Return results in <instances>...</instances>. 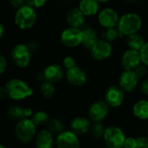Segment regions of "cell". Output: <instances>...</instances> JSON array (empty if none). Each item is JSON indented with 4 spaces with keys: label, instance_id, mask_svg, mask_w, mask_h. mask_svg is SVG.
Instances as JSON below:
<instances>
[{
    "label": "cell",
    "instance_id": "6da1fadb",
    "mask_svg": "<svg viewBox=\"0 0 148 148\" xmlns=\"http://www.w3.org/2000/svg\"><path fill=\"white\" fill-rule=\"evenodd\" d=\"M7 99L14 103H19L34 96V88L24 80L21 78H11L8 80L3 85Z\"/></svg>",
    "mask_w": 148,
    "mask_h": 148
},
{
    "label": "cell",
    "instance_id": "7a4b0ae2",
    "mask_svg": "<svg viewBox=\"0 0 148 148\" xmlns=\"http://www.w3.org/2000/svg\"><path fill=\"white\" fill-rule=\"evenodd\" d=\"M39 128L30 118L23 119L14 126V136L21 145H29L34 142Z\"/></svg>",
    "mask_w": 148,
    "mask_h": 148
},
{
    "label": "cell",
    "instance_id": "3957f363",
    "mask_svg": "<svg viewBox=\"0 0 148 148\" xmlns=\"http://www.w3.org/2000/svg\"><path fill=\"white\" fill-rule=\"evenodd\" d=\"M142 26L141 17L136 13H127L120 17L117 29L120 36H130L139 32Z\"/></svg>",
    "mask_w": 148,
    "mask_h": 148
},
{
    "label": "cell",
    "instance_id": "277c9868",
    "mask_svg": "<svg viewBox=\"0 0 148 148\" xmlns=\"http://www.w3.org/2000/svg\"><path fill=\"white\" fill-rule=\"evenodd\" d=\"M126 138L127 134L121 127L116 124H111L107 126L102 141L105 147L123 148Z\"/></svg>",
    "mask_w": 148,
    "mask_h": 148
},
{
    "label": "cell",
    "instance_id": "5b68a950",
    "mask_svg": "<svg viewBox=\"0 0 148 148\" xmlns=\"http://www.w3.org/2000/svg\"><path fill=\"white\" fill-rule=\"evenodd\" d=\"M36 18L37 16L35 9L28 4H24L23 6L17 9L14 22L18 29L26 30L31 29L35 25Z\"/></svg>",
    "mask_w": 148,
    "mask_h": 148
},
{
    "label": "cell",
    "instance_id": "8992f818",
    "mask_svg": "<svg viewBox=\"0 0 148 148\" xmlns=\"http://www.w3.org/2000/svg\"><path fill=\"white\" fill-rule=\"evenodd\" d=\"M111 108L103 99L92 101L87 110V116L92 122H104L110 114Z\"/></svg>",
    "mask_w": 148,
    "mask_h": 148
},
{
    "label": "cell",
    "instance_id": "52a82bcc",
    "mask_svg": "<svg viewBox=\"0 0 148 148\" xmlns=\"http://www.w3.org/2000/svg\"><path fill=\"white\" fill-rule=\"evenodd\" d=\"M102 99L111 109H118L124 105L126 101V94L118 84H112L104 90Z\"/></svg>",
    "mask_w": 148,
    "mask_h": 148
},
{
    "label": "cell",
    "instance_id": "ba28073f",
    "mask_svg": "<svg viewBox=\"0 0 148 148\" xmlns=\"http://www.w3.org/2000/svg\"><path fill=\"white\" fill-rule=\"evenodd\" d=\"M31 52L29 49L27 44L18 43L15 45L10 51V59L12 63L19 68H27L31 61Z\"/></svg>",
    "mask_w": 148,
    "mask_h": 148
},
{
    "label": "cell",
    "instance_id": "9c48e42d",
    "mask_svg": "<svg viewBox=\"0 0 148 148\" xmlns=\"http://www.w3.org/2000/svg\"><path fill=\"white\" fill-rule=\"evenodd\" d=\"M34 112V109L29 106L24 107L19 103H13L6 108L5 117L11 123L16 124L23 119L31 118Z\"/></svg>",
    "mask_w": 148,
    "mask_h": 148
},
{
    "label": "cell",
    "instance_id": "30bf717a",
    "mask_svg": "<svg viewBox=\"0 0 148 148\" xmlns=\"http://www.w3.org/2000/svg\"><path fill=\"white\" fill-rule=\"evenodd\" d=\"M140 79L134 70H123L119 75L117 84L126 95L133 94L140 87Z\"/></svg>",
    "mask_w": 148,
    "mask_h": 148
},
{
    "label": "cell",
    "instance_id": "8fae6325",
    "mask_svg": "<svg viewBox=\"0 0 148 148\" xmlns=\"http://www.w3.org/2000/svg\"><path fill=\"white\" fill-rule=\"evenodd\" d=\"M65 79L67 82L74 88H82L88 81L87 72L80 66H75L73 69L66 70Z\"/></svg>",
    "mask_w": 148,
    "mask_h": 148
},
{
    "label": "cell",
    "instance_id": "7c38bea8",
    "mask_svg": "<svg viewBox=\"0 0 148 148\" xmlns=\"http://www.w3.org/2000/svg\"><path fill=\"white\" fill-rule=\"evenodd\" d=\"M92 121L88 116L76 115L73 117L69 123V129L77 134L79 137L88 135Z\"/></svg>",
    "mask_w": 148,
    "mask_h": 148
},
{
    "label": "cell",
    "instance_id": "4fadbf2b",
    "mask_svg": "<svg viewBox=\"0 0 148 148\" xmlns=\"http://www.w3.org/2000/svg\"><path fill=\"white\" fill-rule=\"evenodd\" d=\"M82 30L79 28L69 27L61 34V42L68 48H75L82 43Z\"/></svg>",
    "mask_w": 148,
    "mask_h": 148
},
{
    "label": "cell",
    "instance_id": "5bb4252c",
    "mask_svg": "<svg viewBox=\"0 0 148 148\" xmlns=\"http://www.w3.org/2000/svg\"><path fill=\"white\" fill-rule=\"evenodd\" d=\"M80 137L69 129L56 136V148H81Z\"/></svg>",
    "mask_w": 148,
    "mask_h": 148
},
{
    "label": "cell",
    "instance_id": "9a60e30c",
    "mask_svg": "<svg viewBox=\"0 0 148 148\" xmlns=\"http://www.w3.org/2000/svg\"><path fill=\"white\" fill-rule=\"evenodd\" d=\"M113 52V47L111 42L103 39L98 40L97 42L90 49L91 56L96 61H105L108 59Z\"/></svg>",
    "mask_w": 148,
    "mask_h": 148
},
{
    "label": "cell",
    "instance_id": "2e32d148",
    "mask_svg": "<svg viewBox=\"0 0 148 148\" xmlns=\"http://www.w3.org/2000/svg\"><path fill=\"white\" fill-rule=\"evenodd\" d=\"M33 145L35 148H56V136L48 128H40Z\"/></svg>",
    "mask_w": 148,
    "mask_h": 148
},
{
    "label": "cell",
    "instance_id": "e0dca14e",
    "mask_svg": "<svg viewBox=\"0 0 148 148\" xmlns=\"http://www.w3.org/2000/svg\"><path fill=\"white\" fill-rule=\"evenodd\" d=\"M141 63L140 51L129 49L126 50L121 56V64L123 68V70H134Z\"/></svg>",
    "mask_w": 148,
    "mask_h": 148
},
{
    "label": "cell",
    "instance_id": "ac0fdd59",
    "mask_svg": "<svg viewBox=\"0 0 148 148\" xmlns=\"http://www.w3.org/2000/svg\"><path fill=\"white\" fill-rule=\"evenodd\" d=\"M44 79L46 82L56 84L62 81V79L65 77L64 69L62 65L57 63H52L48 65L43 70H42Z\"/></svg>",
    "mask_w": 148,
    "mask_h": 148
},
{
    "label": "cell",
    "instance_id": "d6986e66",
    "mask_svg": "<svg viewBox=\"0 0 148 148\" xmlns=\"http://www.w3.org/2000/svg\"><path fill=\"white\" fill-rule=\"evenodd\" d=\"M98 20L100 24L105 29L115 28L120 20L118 13L111 8H105L98 15Z\"/></svg>",
    "mask_w": 148,
    "mask_h": 148
},
{
    "label": "cell",
    "instance_id": "ffe728a7",
    "mask_svg": "<svg viewBox=\"0 0 148 148\" xmlns=\"http://www.w3.org/2000/svg\"><path fill=\"white\" fill-rule=\"evenodd\" d=\"M131 114L140 121H148V99L136 100L131 106Z\"/></svg>",
    "mask_w": 148,
    "mask_h": 148
},
{
    "label": "cell",
    "instance_id": "44dd1931",
    "mask_svg": "<svg viewBox=\"0 0 148 148\" xmlns=\"http://www.w3.org/2000/svg\"><path fill=\"white\" fill-rule=\"evenodd\" d=\"M85 16L79 8H73L67 13L66 20L70 27L81 29L85 23Z\"/></svg>",
    "mask_w": 148,
    "mask_h": 148
},
{
    "label": "cell",
    "instance_id": "7402d4cb",
    "mask_svg": "<svg viewBox=\"0 0 148 148\" xmlns=\"http://www.w3.org/2000/svg\"><path fill=\"white\" fill-rule=\"evenodd\" d=\"M82 30V43L87 49H91L92 47L97 42L98 37H97V33L95 29H93L91 26H84L81 28Z\"/></svg>",
    "mask_w": 148,
    "mask_h": 148
},
{
    "label": "cell",
    "instance_id": "603a6c76",
    "mask_svg": "<svg viewBox=\"0 0 148 148\" xmlns=\"http://www.w3.org/2000/svg\"><path fill=\"white\" fill-rule=\"evenodd\" d=\"M38 93L43 100L49 101V100H52L56 95L57 88H56V84L45 81V82L39 83Z\"/></svg>",
    "mask_w": 148,
    "mask_h": 148
},
{
    "label": "cell",
    "instance_id": "cb8c5ba5",
    "mask_svg": "<svg viewBox=\"0 0 148 148\" xmlns=\"http://www.w3.org/2000/svg\"><path fill=\"white\" fill-rule=\"evenodd\" d=\"M78 8L86 16H93L99 11V3L96 0H81Z\"/></svg>",
    "mask_w": 148,
    "mask_h": 148
},
{
    "label": "cell",
    "instance_id": "d4e9b609",
    "mask_svg": "<svg viewBox=\"0 0 148 148\" xmlns=\"http://www.w3.org/2000/svg\"><path fill=\"white\" fill-rule=\"evenodd\" d=\"M30 119L33 121V122L36 125L38 128H43L47 127L48 123L51 119V116L48 111L44 109H38L34 112Z\"/></svg>",
    "mask_w": 148,
    "mask_h": 148
},
{
    "label": "cell",
    "instance_id": "484cf974",
    "mask_svg": "<svg viewBox=\"0 0 148 148\" xmlns=\"http://www.w3.org/2000/svg\"><path fill=\"white\" fill-rule=\"evenodd\" d=\"M106 127L107 126L104 122H92L91 128L88 134L89 137L95 141L102 140L106 131Z\"/></svg>",
    "mask_w": 148,
    "mask_h": 148
},
{
    "label": "cell",
    "instance_id": "4316f807",
    "mask_svg": "<svg viewBox=\"0 0 148 148\" xmlns=\"http://www.w3.org/2000/svg\"><path fill=\"white\" fill-rule=\"evenodd\" d=\"M46 128H48L55 136H57L58 134L66 130V125L61 118L51 117Z\"/></svg>",
    "mask_w": 148,
    "mask_h": 148
},
{
    "label": "cell",
    "instance_id": "83f0119b",
    "mask_svg": "<svg viewBox=\"0 0 148 148\" xmlns=\"http://www.w3.org/2000/svg\"><path fill=\"white\" fill-rule=\"evenodd\" d=\"M146 41L144 39V37L142 36H140V34L136 33L130 36L127 37V46L130 49H134L136 51H140L141 49L144 47V45L146 44Z\"/></svg>",
    "mask_w": 148,
    "mask_h": 148
},
{
    "label": "cell",
    "instance_id": "f1b7e54d",
    "mask_svg": "<svg viewBox=\"0 0 148 148\" xmlns=\"http://www.w3.org/2000/svg\"><path fill=\"white\" fill-rule=\"evenodd\" d=\"M103 40L108 41L109 42H114L118 36H120L118 29L116 28H110V29H106L105 31L101 35Z\"/></svg>",
    "mask_w": 148,
    "mask_h": 148
},
{
    "label": "cell",
    "instance_id": "f546056e",
    "mask_svg": "<svg viewBox=\"0 0 148 148\" xmlns=\"http://www.w3.org/2000/svg\"><path fill=\"white\" fill-rule=\"evenodd\" d=\"M62 66L63 67V69L68 70V69L75 68L77 65H76V61H75V59L73 56H65L62 59Z\"/></svg>",
    "mask_w": 148,
    "mask_h": 148
},
{
    "label": "cell",
    "instance_id": "4dcf8cb0",
    "mask_svg": "<svg viewBox=\"0 0 148 148\" xmlns=\"http://www.w3.org/2000/svg\"><path fill=\"white\" fill-rule=\"evenodd\" d=\"M134 72L136 73V75H138V77L140 79H145V77L147 75L148 67H147L146 65H144L143 63H141L140 66H138L134 69Z\"/></svg>",
    "mask_w": 148,
    "mask_h": 148
},
{
    "label": "cell",
    "instance_id": "1f68e13d",
    "mask_svg": "<svg viewBox=\"0 0 148 148\" xmlns=\"http://www.w3.org/2000/svg\"><path fill=\"white\" fill-rule=\"evenodd\" d=\"M137 148H148V137L147 134H141L136 136Z\"/></svg>",
    "mask_w": 148,
    "mask_h": 148
},
{
    "label": "cell",
    "instance_id": "d6a6232c",
    "mask_svg": "<svg viewBox=\"0 0 148 148\" xmlns=\"http://www.w3.org/2000/svg\"><path fill=\"white\" fill-rule=\"evenodd\" d=\"M139 90L145 98L148 99V78H145L140 82Z\"/></svg>",
    "mask_w": 148,
    "mask_h": 148
},
{
    "label": "cell",
    "instance_id": "836d02e7",
    "mask_svg": "<svg viewBox=\"0 0 148 148\" xmlns=\"http://www.w3.org/2000/svg\"><path fill=\"white\" fill-rule=\"evenodd\" d=\"M123 148H137L136 136H127Z\"/></svg>",
    "mask_w": 148,
    "mask_h": 148
},
{
    "label": "cell",
    "instance_id": "e575fe53",
    "mask_svg": "<svg viewBox=\"0 0 148 148\" xmlns=\"http://www.w3.org/2000/svg\"><path fill=\"white\" fill-rule=\"evenodd\" d=\"M140 53V57H141V62L148 67V42H146V44L141 49Z\"/></svg>",
    "mask_w": 148,
    "mask_h": 148
},
{
    "label": "cell",
    "instance_id": "d590c367",
    "mask_svg": "<svg viewBox=\"0 0 148 148\" xmlns=\"http://www.w3.org/2000/svg\"><path fill=\"white\" fill-rule=\"evenodd\" d=\"M48 0H25L26 4L31 6L34 9L41 8L46 4Z\"/></svg>",
    "mask_w": 148,
    "mask_h": 148
},
{
    "label": "cell",
    "instance_id": "8d00e7d4",
    "mask_svg": "<svg viewBox=\"0 0 148 148\" xmlns=\"http://www.w3.org/2000/svg\"><path fill=\"white\" fill-rule=\"evenodd\" d=\"M8 68V62L3 55L0 56V74L3 75Z\"/></svg>",
    "mask_w": 148,
    "mask_h": 148
},
{
    "label": "cell",
    "instance_id": "74e56055",
    "mask_svg": "<svg viewBox=\"0 0 148 148\" xmlns=\"http://www.w3.org/2000/svg\"><path fill=\"white\" fill-rule=\"evenodd\" d=\"M27 46H28V48H29V49L30 50L31 53L36 52V51L39 49V47H40L38 42H37V41H35V40L29 41V42L27 43Z\"/></svg>",
    "mask_w": 148,
    "mask_h": 148
},
{
    "label": "cell",
    "instance_id": "f35d334b",
    "mask_svg": "<svg viewBox=\"0 0 148 148\" xmlns=\"http://www.w3.org/2000/svg\"><path fill=\"white\" fill-rule=\"evenodd\" d=\"M24 2L25 0H9V3H10V5L16 9H19L20 7L23 6Z\"/></svg>",
    "mask_w": 148,
    "mask_h": 148
},
{
    "label": "cell",
    "instance_id": "ab89813d",
    "mask_svg": "<svg viewBox=\"0 0 148 148\" xmlns=\"http://www.w3.org/2000/svg\"><path fill=\"white\" fill-rule=\"evenodd\" d=\"M4 33V26L3 24H0V37L2 38Z\"/></svg>",
    "mask_w": 148,
    "mask_h": 148
},
{
    "label": "cell",
    "instance_id": "60d3db41",
    "mask_svg": "<svg viewBox=\"0 0 148 148\" xmlns=\"http://www.w3.org/2000/svg\"><path fill=\"white\" fill-rule=\"evenodd\" d=\"M98 3H107V2H108L109 0H96Z\"/></svg>",
    "mask_w": 148,
    "mask_h": 148
},
{
    "label": "cell",
    "instance_id": "b9f144b4",
    "mask_svg": "<svg viewBox=\"0 0 148 148\" xmlns=\"http://www.w3.org/2000/svg\"><path fill=\"white\" fill-rule=\"evenodd\" d=\"M125 1H127V2H128V3H136L138 0H125Z\"/></svg>",
    "mask_w": 148,
    "mask_h": 148
},
{
    "label": "cell",
    "instance_id": "7bdbcfd3",
    "mask_svg": "<svg viewBox=\"0 0 148 148\" xmlns=\"http://www.w3.org/2000/svg\"><path fill=\"white\" fill-rule=\"evenodd\" d=\"M0 148H7V147H5L4 144H1V145H0Z\"/></svg>",
    "mask_w": 148,
    "mask_h": 148
},
{
    "label": "cell",
    "instance_id": "ee69618b",
    "mask_svg": "<svg viewBox=\"0 0 148 148\" xmlns=\"http://www.w3.org/2000/svg\"><path fill=\"white\" fill-rule=\"evenodd\" d=\"M146 134L147 135V137H148V126H147V130H146Z\"/></svg>",
    "mask_w": 148,
    "mask_h": 148
},
{
    "label": "cell",
    "instance_id": "f6af8a7d",
    "mask_svg": "<svg viewBox=\"0 0 148 148\" xmlns=\"http://www.w3.org/2000/svg\"><path fill=\"white\" fill-rule=\"evenodd\" d=\"M103 148H112V147H105Z\"/></svg>",
    "mask_w": 148,
    "mask_h": 148
},
{
    "label": "cell",
    "instance_id": "bcb514c9",
    "mask_svg": "<svg viewBox=\"0 0 148 148\" xmlns=\"http://www.w3.org/2000/svg\"><path fill=\"white\" fill-rule=\"evenodd\" d=\"M67 1H71V0H67Z\"/></svg>",
    "mask_w": 148,
    "mask_h": 148
}]
</instances>
